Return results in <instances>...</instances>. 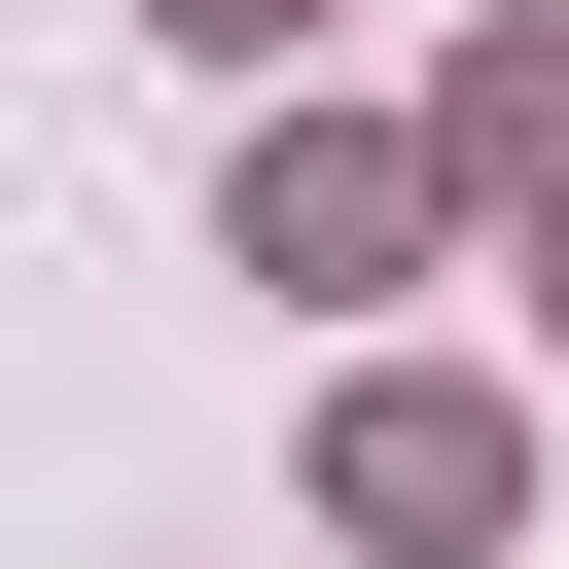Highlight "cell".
Here are the masks:
<instances>
[{
	"mask_svg": "<svg viewBox=\"0 0 569 569\" xmlns=\"http://www.w3.org/2000/svg\"><path fill=\"white\" fill-rule=\"evenodd\" d=\"M427 213H462V142H356V107H249V213H213V249H249L284 320H356V284H391Z\"/></svg>",
	"mask_w": 569,
	"mask_h": 569,
	"instance_id": "cell-2",
	"label": "cell"
},
{
	"mask_svg": "<svg viewBox=\"0 0 569 569\" xmlns=\"http://www.w3.org/2000/svg\"><path fill=\"white\" fill-rule=\"evenodd\" d=\"M320 533H391V569H498V533H533V391H462V356H356V391H320Z\"/></svg>",
	"mask_w": 569,
	"mask_h": 569,
	"instance_id": "cell-1",
	"label": "cell"
},
{
	"mask_svg": "<svg viewBox=\"0 0 569 569\" xmlns=\"http://www.w3.org/2000/svg\"><path fill=\"white\" fill-rule=\"evenodd\" d=\"M142 36H213V71H284V36H320V0H142Z\"/></svg>",
	"mask_w": 569,
	"mask_h": 569,
	"instance_id": "cell-4",
	"label": "cell"
},
{
	"mask_svg": "<svg viewBox=\"0 0 569 569\" xmlns=\"http://www.w3.org/2000/svg\"><path fill=\"white\" fill-rule=\"evenodd\" d=\"M427 142H462V178H533V213H569V0H498V36H462V71H427Z\"/></svg>",
	"mask_w": 569,
	"mask_h": 569,
	"instance_id": "cell-3",
	"label": "cell"
},
{
	"mask_svg": "<svg viewBox=\"0 0 569 569\" xmlns=\"http://www.w3.org/2000/svg\"><path fill=\"white\" fill-rule=\"evenodd\" d=\"M533 320H569V249H533Z\"/></svg>",
	"mask_w": 569,
	"mask_h": 569,
	"instance_id": "cell-5",
	"label": "cell"
}]
</instances>
